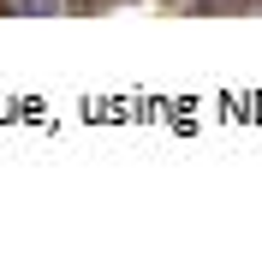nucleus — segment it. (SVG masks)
I'll return each instance as SVG.
<instances>
[{
  "instance_id": "obj_1",
  "label": "nucleus",
  "mask_w": 262,
  "mask_h": 256,
  "mask_svg": "<svg viewBox=\"0 0 262 256\" xmlns=\"http://www.w3.org/2000/svg\"><path fill=\"white\" fill-rule=\"evenodd\" d=\"M66 0H0V12H60Z\"/></svg>"
}]
</instances>
